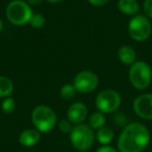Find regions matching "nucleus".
<instances>
[{
	"label": "nucleus",
	"mask_w": 152,
	"mask_h": 152,
	"mask_svg": "<svg viewBox=\"0 0 152 152\" xmlns=\"http://www.w3.org/2000/svg\"><path fill=\"white\" fill-rule=\"evenodd\" d=\"M129 80L137 90H145L150 86L152 80V70L149 64L145 61H135L129 69Z\"/></svg>",
	"instance_id": "39448f33"
},
{
	"label": "nucleus",
	"mask_w": 152,
	"mask_h": 152,
	"mask_svg": "<svg viewBox=\"0 0 152 152\" xmlns=\"http://www.w3.org/2000/svg\"><path fill=\"white\" fill-rule=\"evenodd\" d=\"M118 10L126 16H135L140 12V5L137 0H119Z\"/></svg>",
	"instance_id": "f8f14e48"
},
{
	"label": "nucleus",
	"mask_w": 152,
	"mask_h": 152,
	"mask_svg": "<svg viewBox=\"0 0 152 152\" xmlns=\"http://www.w3.org/2000/svg\"><path fill=\"white\" fill-rule=\"evenodd\" d=\"M96 152H118L115 148H113L112 146L108 145H103L101 146L100 148H98Z\"/></svg>",
	"instance_id": "5701e85b"
},
{
	"label": "nucleus",
	"mask_w": 152,
	"mask_h": 152,
	"mask_svg": "<svg viewBox=\"0 0 152 152\" xmlns=\"http://www.w3.org/2000/svg\"><path fill=\"white\" fill-rule=\"evenodd\" d=\"M1 110L4 114H13L16 110V101L14 98L7 97L4 98V100L1 103Z\"/></svg>",
	"instance_id": "6ab92c4d"
},
{
	"label": "nucleus",
	"mask_w": 152,
	"mask_h": 152,
	"mask_svg": "<svg viewBox=\"0 0 152 152\" xmlns=\"http://www.w3.org/2000/svg\"><path fill=\"white\" fill-rule=\"evenodd\" d=\"M118 58L124 65H132L137 59V52L131 46H122L118 51Z\"/></svg>",
	"instance_id": "ddd939ff"
},
{
	"label": "nucleus",
	"mask_w": 152,
	"mask_h": 152,
	"mask_svg": "<svg viewBox=\"0 0 152 152\" xmlns=\"http://www.w3.org/2000/svg\"><path fill=\"white\" fill-rule=\"evenodd\" d=\"M95 133L94 129L88 124H77L74 126L73 130L70 133V141L76 150L78 151H87L95 142Z\"/></svg>",
	"instance_id": "20e7f679"
},
{
	"label": "nucleus",
	"mask_w": 152,
	"mask_h": 152,
	"mask_svg": "<svg viewBox=\"0 0 152 152\" xmlns=\"http://www.w3.org/2000/svg\"><path fill=\"white\" fill-rule=\"evenodd\" d=\"M2 27H3V24H2V21H1V19H0V32H1V30H2Z\"/></svg>",
	"instance_id": "a878e982"
},
{
	"label": "nucleus",
	"mask_w": 152,
	"mask_h": 152,
	"mask_svg": "<svg viewBox=\"0 0 152 152\" xmlns=\"http://www.w3.org/2000/svg\"><path fill=\"white\" fill-rule=\"evenodd\" d=\"M31 7L24 0H13L9 3L5 11V15L13 25L23 26L29 23L32 16Z\"/></svg>",
	"instance_id": "7ed1b4c3"
},
{
	"label": "nucleus",
	"mask_w": 152,
	"mask_h": 152,
	"mask_svg": "<svg viewBox=\"0 0 152 152\" xmlns=\"http://www.w3.org/2000/svg\"><path fill=\"white\" fill-rule=\"evenodd\" d=\"M152 26L146 16L135 15L128 23V34L137 42H144L150 37Z\"/></svg>",
	"instance_id": "423d86ee"
},
{
	"label": "nucleus",
	"mask_w": 152,
	"mask_h": 152,
	"mask_svg": "<svg viewBox=\"0 0 152 152\" xmlns=\"http://www.w3.org/2000/svg\"><path fill=\"white\" fill-rule=\"evenodd\" d=\"M68 120L73 124H81L88 117V107L83 102H74L67 110Z\"/></svg>",
	"instance_id": "9d476101"
},
{
	"label": "nucleus",
	"mask_w": 152,
	"mask_h": 152,
	"mask_svg": "<svg viewBox=\"0 0 152 152\" xmlns=\"http://www.w3.org/2000/svg\"><path fill=\"white\" fill-rule=\"evenodd\" d=\"M95 104L99 112L103 114H112L120 107L121 96L115 90H103L97 95Z\"/></svg>",
	"instance_id": "0eeeda50"
},
{
	"label": "nucleus",
	"mask_w": 152,
	"mask_h": 152,
	"mask_svg": "<svg viewBox=\"0 0 152 152\" xmlns=\"http://www.w3.org/2000/svg\"><path fill=\"white\" fill-rule=\"evenodd\" d=\"M143 10L146 17L152 19V0H145L143 4Z\"/></svg>",
	"instance_id": "412c9836"
},
{
	"label": "nucleus",
	"mask_w": 152,
	"mask_h": 152,
	"mask_svg": "<svg viewBox=\"0 0 152 152\" xmlns=\"http://www.w3.org/2000/svg\"><path fill=\"white\" fill-rule=\"evenodd\" d=\"M31 121L37 130L47 133L53 130L57 124V117L54 110L44 104L38 105L31 113Z\"/></svg>",
	"instance_id": "f03ea898"
},
{
	"label": "nucleus",
	"mask_w": 152,
	"mask_h": 152,
	"mask_svg": "<svg viewBox=\"0 0 152 152\" xmlns=\"http://www.w3.org/2000/svg\"><path fill=\"white\" fill-rule=\"evenodd\" d=\"M81 152H88V151H81Z\"/></svg>",
	"instance_id": "bb28decb"
},
{
	"label": "nucleus",
	"mask_w": 152,
	"mask_h": 152,
	"mask_svg": "<svg viewBox=\"0 0 152 152\" xmlns=\"http://www.w3.org/2000/svg\"><path fill=\"white\" fill-rule=\"evenodd\" d=\"M150 142V132L145 125L139 122L128 124L118 140L120 152H142Z\"/></svg>",
	"instance_id": "f257e3e1"
},
{
	"label": "nucleus",
	"mask_w": 152,
	"mask_h": 152,
	"mask_svg": "<svg viewBox=\"0 0 152 152\" xmlns=\"http://www.w3.org/2000/svg\"><path fill=\"white\" fill-rule=\"evenodd\" d=\"M99 85V78L94 72L85 70L76 74L73 80V86L76 91L81 94H89L94 92Z\"/></svg>",
	"instance_id": "6e6552de"
},
{
	"label": "nucleus",
	"mask_w": 152,
	"mask_h": 152,
	"mask_svg": "<svg viewBox=\"0 0 152 152\" xmlns=\"http://www.w3.org/2000/svg\"><path fill=\"white\" fill-rule=\"evenodd\" d=\"M14 91V83L7 76H0V98L11 97Z\"/></svg>",
	"instance_id": "2eb2a0df"
},
{
	"label": "nucleus",
	"mask_w": 152,
	"mask_h": 152,
	"mask_svg": "<svg viewBox=\"0 0 152 152\" xmlns=\"http://www.w3.org/2000/svg\"><path fill=\"white\" fill-rule=\"evenodd\" d=\"M76 89L73 85H65L61 89V97L65 100H71L75 97Z\"/></svg>",
	"instance_id": "f3484780"
},
{
	"label": "nucleus",
	"mask_w": 152,
	"mask_h": 152,
	"mask_svg": "<svg viewBox=\"0 0 152 152\" xmlns=\"http://www.w3.org/2000/svg\"><path fill=\"white\" fill-rule=\"evenodd\" d=\"M57 126H58V129L63 133H71V131L74 128L73 123L69 120H61L58 122V124H57Z\"/></svg>",
	"instance_id": "aec40b11"
},
{
	"label": "nucleus",
	"mask_w": 152,
	"mask_h": 152,
	"mask_svg": "<svg viewBox=\"0 0 152 152\" xmlns=\"http://www.w3.org/2000/svg\"><path fill=\"white\" fill-rule=\"evenodd\" d=\"M105 116H104L103 113L101 112H95L90 116V119H89V125L91 126L92 129H98L102 128L103 126H105Z\"/></svg>",
	"instance_id": "dca6fc26"
},
{
	"label": "nucleus",
	"mask_w": 152,
	"mask_h": 152,
	"mask_svg": "<svg viewBox=\"0 0 152 152\" xmlns=\"http://www.w3.org/2000/svg\"><path fill=\"white\" fill-rule=\"evenodd\" d=\"M46 1H48L50 3H59V2H63L64 0H46Z\"/></svg>",
	"instance_id": "393cba45"
},
{
	"label": "nucleus",
	"mask_w": 152,
	"mask_h": 152,
	"mask_svg": "<svg viewBox=\"0 0 152 152\" xmlns=\"http://www.w3.org/2000/svg\"><path fill=\"white\" fill-rule=\"evenodd\" d=\"M133 110L140 118L152 120V94H143L133 101Z\"/></svg>",
	"instance_id": "1a4fd4ad"
},
{
	"label": "nucleus",
	"mask_w": 152,
	"mask_h": 152,
	"mask_svg": "<svg viewBox=\"0 0 152 152\" xmlns=\"http://www.w3.org/2000/svg\"><path fill=\"white\" fill-rule=\"evenodd\" d=\"M24 1L30 7H37V5H40L43 2V0H24Z\"/></svg>",
	"instance_id": "b1692460"
},
{
	"label": "nucleus",
	"mask_w": 152,
	"mask_h": 152,
	"mask_svg": "<svg viewBox=\"0 0 152 152\" xmlns=\"http://www.w3.org/2000/svg\"><path fill=\"white\" fill-rule=\"evenodd\" d=\"M45 23H46V19L42 14L39 13H34L30 18L29 24L31 25V27L36 28V29H40V28L44 27Z\"/></svg>",
	"instance_id": "a211bd4d"
},
{
	"label": "nucleus",
	"mask_w": 152,
	"mask_h": 152,
	"mask_svg": "<svg viewBox=\"0 0 152 152\" xmlns=\"http://www.w3.org/2000/svg\"><path fill=\"white\" fill-rule=\"evenodd\" d=\"M110 1V0H88V2L94 7H103V5L107 4Z\"/></svg>",
	"instance_id": "4be33fe9"
},
{
	"label": "nucleus",
	"mask_w": 152,
	"mask_h": 152,
	"mask_svg": "<svg viewBox=\"0 0 152 152\" xmlns=\"http://www.w3.org/2000/svg\"><path fill=\"white\" fill-rule=\"evenodd\" d=\"M95 135H96L97 141L99 142L100 144H102V146H103V145H108V144L112 143L113 140H114L115 133H114V130H113L110 127L103 126L102 128L98 129Z\"/></svg>",
	"instance_id": "4468645a"
},
{
	"label": "nucleus",
	"mask_w": 152,
	"mask_h": 152,
	"mask_svg": "<svg viewBox=\"0 0 152 152\" xmlns=\"http://www.w3.org/2000/svg\"><path fill=\"white\" fill-rule=\"evenodd\" d=\"M41 133L37 129H26L19 137V143L23 147H34L40 142Z\"/></svg>",
	"instance_id": "9b49d317"
}]
</instances>
